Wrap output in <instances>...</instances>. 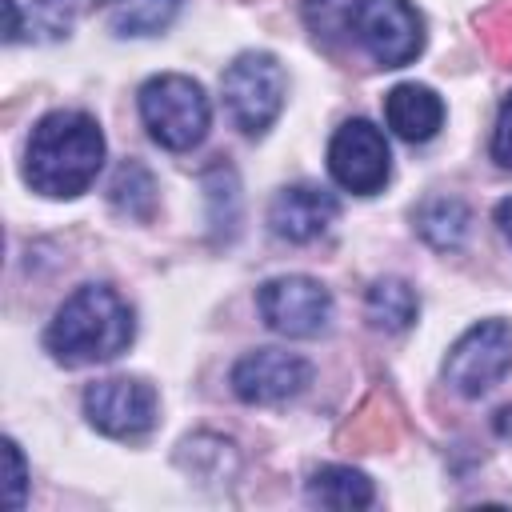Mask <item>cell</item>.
<instances>
[{
	"mask_svg": "<svg viewBox=\"0 0 512 512\" xmlns=\"http://www.w3.org/2000/svg\"><path fill=\"white\" fill-rule=\"evenodd\" d=\"M84 416L96 432L116 440H136L156 424V388L140 376H108L88 384Z\"/></svg>",
	"mask_w": 512,
	"mask_h": 512,
	"instance_id": "52a82bcc",
	"label": "cell"
},
{
	"mask_svg": "<svg viewBox=\"0 0 512 512\" xmlns=\"http://www.w3.org/2000/svg\"><path fill=\"white\" fill-rule=\"evenodd\" d=\"M372 496H376V492H372V480H368L364 472L348 468V464H324V468H316L312 480H308V500L320 504V508H340V512H348V508H368Z\"/></svg>",
	"mask_w": 512,
	"mask_h": 512,
	"instance_id": "4fadbf2b",
	"label": "cell"
},
{
	"mask_svg": "<svg viewBox=\"0 0 512 512\" xmlns=\"http://www.w3.org/2000/svg\"><path fill=\"white\" fill-rule=\"evenodd\" d=\"M508 368H512V328L504 320H480L452 344L444 360V380L460 396L476 400L492 392L508 376Z\"/></svg>",
	"mask_w": 512,
	"mask_h": 512,
	"instance_id": "8992f818",
	"label": "cell"
},
{
	"mask_svg": "<svg viewBox=\"0 0 512 512\" xmlns=\"http://www.w3.org/2000/svg\"><path fill=\"white\" fill-rule=\"evenodd\" d=\"M140 120L160 148L188 152L208 136L212 108L196 80L168 72V76H152L140 88Z\"/></svg>",
	"mask_w": 512,
	"mask_h": 512,
	"instance_id": "3957f363",
	"label": "cell"
},
{
	"mask_svg": "<svg viewBox=\"0 0 512 512\" xmlns=\"http://www.w3.org/2000/svg\"><path fill=\"white\" fill-rule=\"evenodd\" d=\"M132 336V308L120 300V292L108 284H84L56 308L44 344L60 364L80 368L120 356L132 344Z\"/></svg>",
	"mask_w": 512,
	"mask_h": 512,
	"instance_id": "7a4b0ae2",
	"label": "cell"
},
{
	"mask_svg": "<svg viewBox=\"0 0 512 512\" xmlns=\"http://www.w3.org/2000/svg\"><path fill=\"white\" fill-rule=\"evenodd\" d=\"M308 380H312V364L284 348L248 352L232 368V392L244 404H280V400L304 392Z\"/></svg>",
	"mask_w": 512,
	"mask_h": 512,
	"instance_id": "30bf717a",
	"label": "cell"
},
{
	"mask_svg": "<svg viewBox=\"0 0 512 512\" xmlns=\"http://www.w3.org/2000/svg\"><path fill=\"white\" fill-rule=\"evenodd\" d=\"M260 316L280 336H316L332 320V292L312 276H276L256 292Z\"/></svg>",
	"mask_w": 512,
	"mask_h": 512,
	"instance_id": "9c48e42d",
	"label": "cell"
},
{
	"mask_svg": "<svg viewBox=\"0 0 512 512\" xmlns=\"http://www.w3.org/2000/svg\"><path fill=\"white\" fill-rule=\"evenodd\" d=\"M340 204L332 192L316 188V184H292V188H280L272 208H268V224L280 240H292V244H304V240H316L332 220H336Z\"/></svg>",
	"mask_w": 512,
	"mask_h": 512,
	"instance_id": "8fae6325",
	"label": "cell"
},
{
	"mask_svg": "<svg viewBox=\"0 0 512 512\" xmlns=\"http://www.w3.org/2000/svg\"><path fill=\"white\" fill-rule=\"evenodd\" d=\"M468 224H472V212H468L464 200H456V196H432V200H424L420 212H416L420 236H424L432 248H440V252L460 248L464 236H468Z\"/></svg>",
	"mask_w": 512,
	"mask_h": 512,
	"instance_id": "9a60e30c",
	"label": "cell"
},
{
	"mask_svg": "<svg viewBox=\"0 0 512 512\" xmlns=\"http://www.w3.org/2000/svg\"><path fill=\"white\" fill-rule=\"evenodd\" d=\"M496 228H500V236L512 244V196L496 204Z\"/></svg>",
	"mask_w": 512,
	"mask_h": 512,
	"instance_id": "7402d4cb",
	"label": "cell"
},
{
	"mask_svg": "<svg viewBox=\"0 0 512 512\" xmlns=\"http://www.w3.org/2000/svg\"><path fill=\"white\" fill-rule=\"evenodd\" d=\"M220 88H224V108H228L232 124L248 136H260L280 116L288 80L272 52H244L228 64Z\"/></svg>",
	"mask_w": 512,
	"mask_h": 512,
	"instance_id": "277c9868",
	"label": "cell"
},
{
	"mask_svg": "<svg viewBox=\"0 0 512 512\" xmlns=\"http://www.w3.org/2000/svg\"><path fill=\"white\" fill-rule=\"evenodd\" d=\"M32 12H36V28L48 32V36H64L68 24H72V4L68 0H32Z\"/></svg>",
	"mask_w": 512,
	"mask_h": 512,
	"instance_id": "d6986e66",
	"label": "cell"
},
{
	"mask_svg": "<svg viewBox=\"0 0 512 512\" xmlns=\"http://www.w3.org/2000/svg\"><path fill=\"white\" fill-rule=\"evenodd\" d=\"M384 120L400 140L424 144L444 124V100L428 84H396L384 96Z\"/></svg>",
	"mask_w": 512,
	"mask_h": 512,
	"instance_id": "7c38bea8",
	"label": "cell"
},
{
	"mask_svg": "<svg viewBox=\"0 0 512 512\" xmlns=\"http://www.w3.org/2000/svg\"><path fill=\"white\" fill-rule=\"evenodd\" d=\"M492 160L512 168V96L500 104V116H496V128H492Z\"/></svg>",
	"mask_w": 512,
	"mask_h": 512,
	"instance_id": "ffe728a7",
	"label": "cell"
},
{
	"mask_svg": "<svg viewBox=\"0 0 512 512\" xmlns=\"http://www.w3.org/2000/svg\"><path fill=\"white\" fill-rule=\"evenodd\" d=\"M328 172L340 188L356 192V196H372L388 184L392 172V156H388V140L376 124L368 120H344L328 144Z\"/></svg>",
	"mask_w": 512,
	"mask_h": 512,
	"instance_id": "ba28073f",
	"label": "cell"
},
{
	"mask_svg": "<svg viewBox=\"0 0 512 512\" xmlns=\"http://www.w3.org/2000/svg\"><path fill=\"white\" fill-rule=\"evenodd\" d=\"M180 12V0H132L112 16L116 36H156L164 32Z\"/></svg>",
	"mask_w": 512,
	"mask_h": 512,
	"instance_id": "e0dca14e",
	"label": "cell"
},
{
	"mask_svg": "<svg viewBox=\"0 0 512 512\" xmlns=\"http://www.w3.org/2000/svg\"><path fill=\"white\" fill-rule=\"evenodd\" d=\"M356 0H304V20L316 36H348V16Z\"/></svg>",
	"mask_w": 512,
	"mask_h": 512,
	"instance_id": "ac0fdd59",
	"label": "cell"
},
{
	"mask_svg": "<svg viewBox=\"0 0 512 512\" xmlns=\"http://www.w3.org/2000/svg\"><path fill=\"white\" fill-rule=\"evenodd\" d=\"M348 36H356L380 68H404L424 48V20L408 0H356Z\"/></svg>",
	"mask_w": 512,
	"mask_h": 512,
	"instance_id": "5b68a950",
	"label": "cell"
},
{
	"mask_svg": "<svg viewBox=\"0 0 512 512\" xmlns=\"http://www.w3.org/2000/svg\"><path fill=\"white\" fill-rule=\"evenodd\" d=\"M364 312H368V324H372V328H380V332H404V328L416 320L420 300H416V292H412L408 280L384 276V280H376V284L368 288Z\"/></svg>",
	"mask_w": 512,
	"mask_h": 512,
	"instance_id": "5bb4252c",
	"label": "cell"
},
{
	"mask_svg": "<svg viewBox=\"0 0 512 512\" xmlns=\"http://www.w3.org/2000/svg\"><path fill=\"white\" fill-rule=\"evenodd\" d=\"M108 200H112V208L120 216L148 220L156 212V180H152V172L144 164H136V160L120 164L116 176H112V184H108Z\"/></svg>",
	"mask_w": 512,
	"mask_h": 512,
	"instance_id": "2e32d148",
	"label": "cell"
},
{
	"mask_svg": "<svg viewBox=\"0 0 512 512\" xmlns=\"http://www.w3.org/2000/svg\"><path fill=\"white\" fill-rule=\"evenodd\" d=\"M4 460H8V508H20L24 504V456L16 448V440H4Z\"/></svg>",
	"mask_w": 512,
	"mask_h": 512,
	"instance_id": "44dd1931",
	"label": "cell"
},
{
	"mask_svg": "<svg viewBox=\"0 0 512 512\" xmlns=\"http://www.w3.org/2000/svg\"><path fill=\"white\" fill-rule=\"evenodd\" d=\"M100 164H104L100 124L88 112L60 108V112H48L28 136L24 180L40 196L68 200V196H80L96 180Z\"/></svg>",
	"mask_w": 512,
	"mask_h": 512,
	"instance_id": "6da1fadb",
	"label": "cell"
}]
</instances>
